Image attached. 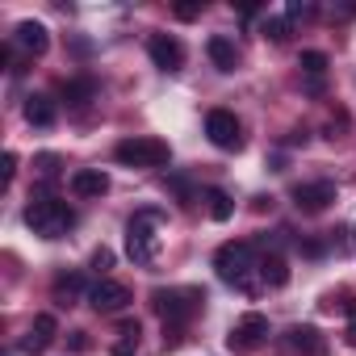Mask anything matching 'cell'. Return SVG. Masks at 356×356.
Here are the masks:
<instances>
[{
	"label": "cell",
	"instance_id": "cell-27",
	"mask_svg": "<svg viewBox=\"0 0 356 356\" xmlns=\"http://www.w3.org/2000/svg\"><path fill=\"white\" fill-rule=\"evenodd\" d=\"M343 343H348V348H356V310L348 314V331H343Z\"/></svg>",
	"mask_w": 356,
	"mask_h": 356
},
{
	"label": "cell",
	"instance_id": "cell-8",
	"mask_svg": "<svg viewBox=\"0 0 356 356\" xmlns=\"http://www.w3.org/2000/svg\"><path fill=\"white\" fill-rule=\"evenodd\" d=\"M335 197H339V193H335L331 181H306V185L293 189V206H298L302 214H323Z\"/></svg>",
	"mask_w": 356,
	"mask_h": 356
},
{
	"label": "cell",
	"instance_id": "cell-16",
	"mask_svg": "<svg viewBox=\"0 0 356 356\" xmlns=\"http://www.w3.org/2000/svg\"><path fill=\"white\" fill-rule=\"evenodd\" d=\"M92 97H97V80H92V76L63 80V101H67V105H88Z\"/></svg>",
	"mask_w": 356,
	"mask_h": 356
},
{
	"label": "cell",
	"instance_id": "cell-4",
	"mask_svg": "<svg viewBox=\"0 0 356 356\" xmlns=\"http://www.w3.org/2000/svg\"><path fill=\"white\" fill-rule=\"evenodd\" d=\"M155 227H159V214H155V210H143V214H134V218L126 222V256H130L134 264H151V260H155V252H159Z\"/></svg>",
	"mask_w": 356,
	"mask_h": 356
},
{
	"label": "cell",
	"instance_id": "cell-20",
	"mask_svg": "<svg viewBox=\"0 0 356 356\" xmlns=\"http://www.w3.org/2000/svg\"><path fill=\"white\" fill-rule=\"evenodd\" d=\"M80 289H84V281H80L76 273H67V277H59V281H55V302H59V306H76Z\"/></svg>",
	"mask_w": 356,
	"mask_h": 356
},
{
	"label": "cell",
	"instance_id": "cell-17",
	"mask_svg": "<svg viewBox=\"0 0 356 356\" xmlns=\"http://www.w3.org/2000/svg\"><path fill=\"white\" fill-rule=\"evenodd\" d=\"M260 281L268 285V289H281L285 281H289V264L273 252V256H260Z\"/></svg>",
	"mask_w": 356,
	"mask_h": 356
},
{
	"label": "cell",
	"instance_id": "cell-23",
	"mask_svg": "<svg viewBox=\"0 0 356 356\" xmlns=\"http://www.w3.org/2000/svg\"><path fill=\"white\" fill-rule=\"evenodd\" d=\"M260 34L273 38V42H285V38H289V22H285V17H268V22L260 26Z\"/></svg>",
	"mask_w": 356,
	"mask_h": 356
},
{
	"label": "cell",
	"instance_id": "cell-10",
	"mask_svg": "<svg viewBox=\"0 0 356 356\" xmlns=\"http://www.w3.org/2000/svg\"><path fill=\"white\" fill-rule=\"evenodd\" d=\"M147 55H151V63L163 67V72H181V67H185V47L176 42L172 34H155V38L147 42Z\"/></svg>",
	"mask_w": 356,
	"mask_h": 356
},
{
	"label": "cell",
	"instance_id": "cell-6",
	"mask_svg": "<svg viewBox=\"0 0 356 356\" xmlns=\"http://www.w3.org/2000/svg\"><path fill=\"white\" fill-rule=\"evenodd\" d=\"M206 134H210V143L222 147V151H239V147H243V126H239V118H235L231 109H210V113H206Z\"/></svg>",
	"mask_w": 356,
	"mask_h": 356
},
{
	"label": "cell",
	"instance_id": "cell-13",
	"mask_svg": "<svg viewBox=\"0 0 356 356\" xmlns=\"http://www.w3.org/2000/svg\"><path fill=\"white\" fill-rule=\"evenodd\" d=\"M55 331H59L55 314H38L34 327H30V335L22 339V352H42V348H51V343H55Z\"/></svg>",
	"mask_w": 356,
	"mask_h": 356
},
{
	"label": "cell",
	"instance_id": "cell-15",
	"mask_svg": "<svg viewBox=\"0 0 356 356\" xmlns=\"http://www.w3.org/2000/svg\"><path fill=\"white\" fill-rule=\"evenodd\" d=\"M55 101L51 97H42V92H34V97H26V122L30 126H38V130H51L55 126Z\"/></svg>",
	"mask_w": 356,
	"mask_h": 356
},
{
	"label": "cell",
	"instance_id": "cell-30",
	"mask_svg": "<svg viewBox=\"0 0 356 356\" xmlns=\"http://www.w3.org/2000/svg\"><path fill=\"white\" fill-rule=\"evenodd\" d=\"M72 348H76V352H84V348H88V339H84V331H72Z\"/></svg>",
	"mask_w": 356,
	"mask_h": 356
},
{
	"label": "cell",
	"instance_id": "cell-9",
	"mask_svg": "<svg viewBox=\"0 0 356 356\" xmlns=\"http://www.w3.org/2000/svg\"><path fill=\"white\" fill-rule=\"evenodd\" d=\"M264 335H268V318H264L260 310H252V314H243V318L231 327L227 343H231V348H239V352H248V348H256Z\"/></svg>",
	"mask_w": 356,
	"mask_h": 356
},
{
	"label": "cell",
	"instance_id": "cell-25",
	"mask_svg": "<svg viewBox=\"0 0 356 356\" xmlns=\"http://www.w3.org/2000/svg\"><path fill=\"white\" fill-rule=\"evenodd\" d=\"M13 176H17V155L5 151V185H13Z\"/></svg>",
	"mask_w": 356,
	"mask_h": 356
},
{
	"label": "cell",
	"instance_id": "cell-18",
	"mask_svg": "<svg viewBox=\"0 0 356 356\" xmlns=\"http://www.w3.org/2000/svg\"><path fill=\"white\" fill-rule=\"evenodd\" d=\"M289 348L318 356V352H323V335H318V327H310V323H302V327H289Z\"/></svg>",
	"mask_w": 356,
	"mask_h": 356
},
{
	"label": "cell",
	"instance_id": "cell-26",
	"mask_svg": "<svg viewBox=\"0 0 356 356\" xmlns=\"http://www.w3.org/2000/svg\"><path fill=\"white\" fill-rule=\"evenodd\" d=\"M172 189H176V197H181V202H189V197H193L189 181H181V176H172Z\"/></svg>",
	"mask_w": 356,
	"mask_h": 356
},
{
	"label": "cell",
	"instance_id": "cell-7",
	"mask_svg": "<svg viewBox=\"0 0 356 356\" xmlns=\"http://www.w3.org/2000/svg\"><path fill=\"white\" fill-rule=\"evenodd\" d=\"M88 302H92V310H97V314H122V310L130 306V289H126L122 281L101 277V281L88 289Z\"/></svg>",
	"mask_w": 356,
	"mask_h": 356
},
{
	"label": "cell",
	"instance_id": "cell-29",
	"mask_svg": "<svg viewBox=\"0 0 356 356\" xmlns=\"http://www.w3.org/2000/svg\"><path fill=\"white\" fill-rule=\"evenodd\" d=\"M38 163H42V172H47V176H55V172H59V159H55V155H42Z\"/></svg>",
	"mask_w": 356,
	"mask_h": 356
},
{
	"label": "cell",
	"instance_id": "cell-11",
	"mask_svg": "<svg viewBox=\"0 0 356 356\" xmlns=\"http://www.w3.org/2000/svg\"><path fill=\"white\" fill-rule=\"evenodd\" d=\"M72 193H76L80 202L105 197V193H109V176H105L101 168H80V172L72 176Z\"/></svg>",
	"mask_w": 356,
	"mask_h": 356
},
{
	"label": "cell",
	"instance_id": "cell-21",
	"mask_svg": "<svg viewBox=\"0 0 356 356\" xmlns=\"http://www.w3.org/2000/svg\"><path fill=\"white\" fill-rule=\"evenodd\" d=\"M118 335H122V339L113 343V356H134V348H138V323L126 318V323L118 327Z\"/></svg>",
	"mask_w": 356,
	"mask_h": 356
},
{
	"label": "cell",
	"instance_id": "cell-2",
	"mask_svg": "<svg viewBox=\"0 0 356 356\" xmlns=\"http://www.w3.org/2000/svg\"><path fill=\"white\" fill-rule=\"evenodd\" d=\"M26 227L42 239H63L72 227H76V214L67 202H55V197H34L26 206Z\"/></svg>",
	"mask_w": 356,
	"mask_h": 356
},
{
	"label": "cell",
	"instance_id": "cell-12",
	"mask_svg": "<svg viewBox=\"0 0 356 356\" xmlns=\"http://www.w3.org/2000/svg\"><path fill=\"white\" fill-rule=\"evenodd\" d=\"M13 42H17V47H26L30 55H47V47H51V34H47V26H42V22H17V30H13Z\"/></svg>",
	"mask_w": 356,
	"mask_h": 356
},
{
	"label": "cell",
	"instance_id": "cell-3",
	"mask_svg": "<svg viewBox=\"0 0 356 356\" xmlns=\"http://www.w3.org/2000/svg\"><path fill=\"white\" fill-rule=\"evenodd\" d=\"M202 302H206L202 289H155V293H151V306L163 314V327H176V331H181V327L197 314Z\"/></svg>",
	"mask_w": 356,
	"mask_h": 356
},
{
	"label": "cell",
	"instance_id": "cell-19",
	"mask_svg": "<svg viewBox=\"0 0 356 356\" xmlns=\"http://www.w3.org/2000/svg\"><path fill=\"white\" fill-rule=\"evenodd\" d=\"M206 210H210V218H214V222H231L235 202H231L222 189H206Z\"/></svg>",
	"mask_w": 356,
	"mask_h": 356
},
{
	"label": "cell",
	"instance_id": "cell-28",
	"mask_svg": "<svg viewBox=\"0 0 356 356\" xmlns=\"http://www.w3.org/2000/svg\"><path fill=\"white\" fill-rule=\"evenodd\" d=\"M197 13H202L197 5H176V17H181V22H193Z\"/></svg>",
	"mask_w": 356,
	"mask_h": 356
},
{
	"label": "cell",
	"instance_id": "cell-14",
	"mask_svg": "<svg viewBox=\"0 0 356 356\" xmlns=\"http://www.w3.org/2000/svg\"><path fill=\"white\" fill-rule=\"evenodd\" d=\"M206 55L214 59L218 72H235V67H239V51H235V42H231L227 34H214V38L206 42Z\"/></svg>",
	"mask_w": 356,
	"mask_h": 356
},
{
	"label": "cell",
	"instance_id": "cell-22",
	"mask_svg": "<svg viewBox=\"0 0 356 356\" xmlns=\"http://www.w3.org/2000/svg\"><path fill=\"white\" fill-rule=\"evenodd\" d=\"M298 67H302V72H306L310 80H318V76H323V72L331 67V59H327L323 51H302V59H298Z\"/></svg>",
	"mask_w": 356,
	"mask_h": 356
},
{
	"label": "cell",
	"instance_id": "cell-5",
	"mask_svg": "<svg viewBox=\"0 0 356 356\" xmlns=\"http://www.w3.org/2000/svg\"><path fill=\"white\" fill-rule=\"evenodd\" d=\"M113 159L126 168H163L172 159V147L163 138H126L113 147Z\"/></svg>",
	"mask_w": 356,
	"mask_h": 356
},
{
	"label": "cell",
	"instance_id": "cell-24",
	"mask_svg": "<svg viewBox=\"0 0 356 356\" xmlns=\"http://www.w3.org/2000/svg\"><path fill=\"white\" fill-rule=\"evenodd\" d=\"M92 268H97V273L113 268V252H109V248H97V252H92Z\"/></svg>",
	"mask_w": 356,
	"mask_h": 356
},
{
	"label": "cell",
	"instance_id": "cell-1",
	"mask_svg": "<svg viewBox=\"0 0 356 356\" xmlns=\"http://www.w3.org/2000/svg\"><path fill=\"white\" fill-rule=\"evenodd\" d=\"M214 268H218V281L235 285L239 293H260V256L252 243H222L214 252Z\"/></svg>",
	"mask_w": 356,
	"mask_h": 356
}]
</instances>
